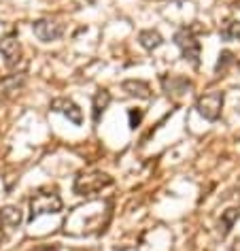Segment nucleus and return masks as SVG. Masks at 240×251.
<instances>
[{"label": "nucleus", "mask_w": 240, "mask_h": 251, "mask_svg": "<svg viewBox=\"0 0 240 251\" xmlns=\"http://www.w3.org/2000/svg\"><path fill=\"white\" fill-rule=\"evenodd\" d=\"M113 185V177L109 173L102 171H85L79 173L77 179H74V194L79 196H90V194L102 192L104 187Z\"/></svg>", "instance_id": "nucleus-1"}, {"label": "nucleus", "mask_w": 240, "mask_h": 251, "mask_svg": "<svg viewBox=\"0 0 240 251\" xmlns=\"http://www.w3.org/2000/svg\"><path fill=\"white\" fill-rule=\"evenodd\" d=\"M62 211V198L60 194L51 190V192H36L30 198V222H34L41 215H51V213H60Z\"/></svg>", "instance_id": "nucleus-2"}, {"label": "nucleus", "mask_w": 240, "mask_h": 251, "mask_svg": "<svg viewBox=\"0 0 240 251\" xmlns=\"http://www.w3.org/2000/svg\"><path fill=\"white\" fill-rule=\"evenodd\" d=\"M174 45L181 49L183 60L189 62L192 66H200V55H202V45L195 39V34L189 28H181L174 34Z\"/></svg>", "instance_id": "nucleus-3"}, {"label": "nucleus", "mask_w": 240, "mask_h": 251, "mask_svg": "<svg viewBox=\"0 0 240 251\" xmlns=\"http://www.w3.org/2000/svg\"><path fill=\"white\" fill-rule=\"evenodd\" d=\"M223 92L221 90H213L204 94V96L198 98V102H195V109L202 117L206 119V122H217L219 115H221V109H223Z\"/></svg>", "instance_id": "nucleus-4"}, {"label": "nucleus", "mask_w": 240, "mask_h": 251, "mask_svg": "<svg viewBox=\"0 0 240 251\" xmlns=\"http://www.w3.org/2000/svg\"><path fill=\"white\" fill-rule=\"evenodd\" d=\"M32 32L39 41L51 43L64 36V24H60L58 20H51V17H43V20H36L32 24Z\"/></svg>", "instance_id": "nucleus-5"}, {"label": "nucleus", "mask_w": 240, "mask_h": 251, "mask_svg": "<svg viewBox=\"0 0 240 251\" xmlns=\"http://www.w3.org/2000/svg\"><path fill=\"white\" fill-rule=\"evenodd\" d=\"M51 111L60 113V115L68 117V122H72L74 126H81L83 124V111L79 109L77 102H72L71 98H53L51 100Z\"/></svg>", "instance_id": "nucleus-6"}, {"label": "nucleus", "mask_w": 240, "mask_h": 251, "mask_svg": "<svg viewBox=\"0 0 240 251\" xmlns=\"http://www.w3.org/2000/svg\"><path fill=\"white\" fill-rule=\"evenodd\" d=\"M0 53H2V58H4V64L9 68H13L20 64V60H22V43L11 34L2 36V39H0Z\"/></svg>", "instance_id": "nucleus-7"}, {"label": "nucleus", "mask_w": 240, "mask_h": 251, "mask_svg": "<svg viewBox=\"0 0 240 251\" xmlns=\"http://www.w3.org/2000/svg\"><path fill=\"white\" fill-rule=\"evenodd\" d=\"M162 87L168 96H183L185 92L192 90V81L183 75H164L162 77Z\"/></svg>", "instance_id": "nucleus-8"}, {"label": "nucleus", "mask_w": 240, "mask_h": 251, "mask_svg": "<svg viewBox=\"0 0 240 251\" xmlns=\"http://www.w3.org/2000/svg\"><path fill=\"white\" fill-rule=\"evenodd\" d=\"M121 90L132 98L138 100H149L151 98V85L143 79H128L121 83Z\"/></svg>", "instance_id": "nucleus-9"}, {"label": "nucleus", "mask_w": 240, "mask_h": 251, "mask_svg": "<svg viewBox=\"0 0 240 251\" xmlns=\"http://www.w3.org/2000/svg\"><path fill=\"white\" fill-rule=\"evenodd\" d=\"M26 75L24 73H11V75H4L0 79V94L2 96H9V94H15L20 92L24 85H26Z\"/></svg>", "instance_id": "nucleus-10"}, {"label": "nucleus", "mask_w": 240, "mask_h": 251, "mask_svg": "<svg viewBox=\"0 0 240 251\" xmlns=\"http://www.w3.org/2000/svg\"><path fill=\"white\" fill-rule=\"evenodd\" d=\"M111 104V92L109 90H98L92 98V117L94 124H100V117L104 115V111Z\"/></svg>", "instance_id": "nucleus-11"}, {"label": "nucleus", "mask_w": 240, "mask_h": 251, "mask_svg": "<svg viewBox=\"0 0 240 251\" xmlns=\"http://www.w3.org/2000/svg\"><path fill=\"white\" fill-rule=\"evenodd\" d=\"M138 43H141V47L147 49V51H155L157 47L164 45V36L153 28L141 30V32H138Z\"/></svg>", "instance_id": "nucleus-12"}, {"label": "nucleus", "mask_w": 240, "mask_h": 251, "mask_svg": "<svg viewBox=\"0 0 240 251\" xmlns=\"http://www.w3.org/2000/svg\"><path fill=\"white\" fill-rule=\"evenodd\" d=\"M24 222L22 211L17 206H2L0 209V224L7 226V228H20Z\"/></svg>", "instance_id": "nucleus-13"}, {"label": "nucleus", "mask_w": 240, "mask_h": 251, "mask_svg": "<svg viewBox=\"0 0 240 251\" xmlns=\"http://www.w3.org/2000/svg\"><path fill=\"white\" fill-rule=\"evenodd\" d=\"M238 215H240L238 209H225L223 213H221V219H219V236L221 238H225L227 234H230V230L234 228Z\"/></svg>", "instance_id": "nucleus-14"}, {"label": "nucleus", "mask_w": 240, "mask_h": 251, "mask_svg": "<svg viewBox=\"0 0 240 251\" xmlns=\"http://www.w3.org/2000/svg\"><path fill=\"white\" fill-rule=\"evenodd\" d=\"M219 36L223 41H238L240 39V22L238 20H227L219 30Z\"/></svg>", "instance_id": "nucleus-15"}, {"label": "nucleus", "mask_w": 240, "mask_h": 251, "mask_svg": "<svg viewBox=\"0 0 240 251\" xmlns=\"http://www.w3.org/2000/svg\"><path fill=\"white\" fill-rule=\"evenodd\" d=\"M232 62H234V53L232 51H221L219 53V60H217V66H215V73L225 71V68L230 66Z\"/></svg>", "instance_id": "nucleus-16"}, {"label": "nucleus", "mask_w": 240, "mask_h": 251, "mask_svg": "<svg viewBox=\"0 0 240 251\" xmlns=\"http://www.w3.org/2000/svg\"><path fill=\"white\" fill-rule=\"evenodd\" d=\"M130 128L134 130V128H138L141 126V122H143V117H144V113L141 111V109H130Z\"/></svg>", "instance_id": "nucleus-17"}, {"label": "nucleus", "mask_w": 240, "mask_h": 251, "mask_svg": "<svg viewBox=\"0 0 240 251\" xmlns=\"http://www.w3.org/2000/svg\"><path fill=\"white\" fill-rule=\"evenodd\" d=\"M30 251H60L55 245H36V247H32Z\"/></svg>", "instance_id": "nucleus-18"}, {"label": "nucleus", "mask_w": 240, "mask_h": 251, "mask_svg": "<svg viewBox=\"0 0 240 251\" xmlns=\"http://www.w3.org/2000/svg\"><path fill=\"white\" fill-rule=\"evenodd\" d=\"M230 251H240V236L230 245Z\"/></svg>", "instance_id": "nucleus-19"}, {"label": "nucleus", "mask_w": 240, "mask_h": 251, "mask_svg": "<svg viewBox=\"0 0 240 251\" xmlns=\"http://www.w3.org/2000/svg\"><path fill=\"white\" fill-rule=\"evenodd\" d=\"M4 243H7V234H4V232L2 230H0V247H2V245Z\"/></svg>", "instance_id": "nucleus-20"}, {"label": "nucleus", "mask_w": 240, "mask_h": 251, "mask_svg": "<svg viewBox=\"0 0 240 251\" xmlns=\"http://www.w3.org/2000/svg\"><path fill=\"white\" fill-rule=\"evenodd\" d=\"M85 2H96V0H85Z\"/></svg>", "instance_id": "nucleus-21"}]
</instances>
